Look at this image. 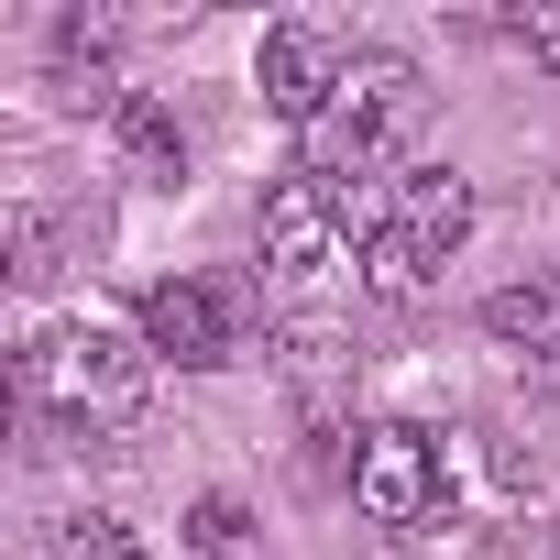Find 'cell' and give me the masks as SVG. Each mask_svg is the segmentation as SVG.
I'll list each match as a JSON object with an SVG mask.
<instances>
[{
  "label": "cell",
  "instance_id": "2",
  "mask_svg": "<svg viewBox=\"0 0 560 560\" xmlns=\"http://www.w3.org/2000/svg\"><path fill=\"white\" fill-rule=\"evenodd\" d=\"M418 100H429V89H418L407 56H352L330 121L308 132V176H319V187H374V165L418 132Z\"/></svg>",
  "mask_w": 560,
  "mask_h": 560
},
{
  "label": "cell",
  "instance_id": "13",
  "mask_svg": "<svg viewBox=\"0 0 560 560\" xmlns=\"http://www.w3.org/2000/svg\"><path fill=\"white\" fill-rule=\"evenodd\" d=\"M56 560H154V549H143L121 516H67V527H56Z\"/></svg>",
  "mask_w": 560,
  "mask_h": 560
},
{
  "label": "cell",
  "instance_id": "7",
  "mask_svg": "<svg viewBox=\"0 0 560 560\" xmlns=\"http://www.w3.org/2000/svg\"><path fill=\"white\" fill-rule=\"evenodd\" d=\"M396 231L440 264V253L472 231V176H462V165H407V176H396Z\"/></svg>",
  "mask_w": 560,
  "mask_h": 560
},
{
  "label": "cell",
  "instance_id": "6",
  "mask_svg": "<svg viewBox=\"0 0 560 560\" xmlns=\"http://www.w3.org/2000/svg\"><path fill=\"white\" fill-rule=\"evenodd\" d=\"M253 78H264V110H275V121L319 132V121H330V100H341V78H352V56H330L308 23H275V34H264V56H253Z\"/></svg>",
  "mask_w": 560,
  "mask_h": 560
},
{
  "label": "cell",
  "instance_id": "4",
  "mask_svg": "<svg viewBox=\"0 0 560 560\" xmlns=\"http://www.w3.org/2000/svg\"><path fill=\"white\" fill-rule=\"evenodd\" d=\"M341 198L298 165V176H275L264 187V275H275V287H319V275L341 264Z\"/></svg>",
  "mask_w": 560,
  "mask_h": 560
},
{
  "label": "cell",
  "instance_id": "12",
  "mask_svg": "<svg viewBox=\"0 0 560 560\" xmlns=\"http://www.w3.org/2000/svg\"><path fill=\"white\" fill-rule=\"evenodd\" d=\"M187 549L198 560H253V505L242 494H198L187 505Z\"/></svg>",
  "mask_w": 560,
  "mask_h": 560
},
{
  "label": "cell",
  "instance_id": "9",
  "mask_svg": "<svg viewBox=\"0 0 560 560\" xmlns=\"http://www.w3.org/2000/svg\"><path fill=\"white\" fill-rule=\"evenodd\" d=\"M483 330H494L505 352L560 363V275H516V287H494V298H483Z\"/></svg>",
  "mask_w": 560,
  "mask_h": 560
},
{
  "label": "cell",
  "instance_id": "15",
  "mask_svg": "<svg viewBox=\"0 0 560 560\" xmlns=\"http://www.w3.org/2000/svg\"><path fill=\"white\" fill-rule=\"evenodd\" d=\"M12 275H23V287L56 275V220H45V209H12Z\"/></svg>",
  "mask_w": 560,
  "mask_h": 560
},
{
  "label": "cell",
  "instance_id": "14",
  "mask_svg": "<svg viewBox=\"0 0 560 560\" xmlns=\"http://www.w3.org/2000/svg\"><path fill=\"white\" fill-rule=\"evenodd\" d=\"M275 363H287V374H298V385H308V396H319V385H330V374H341V341H330V330H319V319H298V330H275Z\"/></svg>",
  "mask_w": 560,
  "mask_h": 560
},
{
  "label": "cell",
  "instance_id": "16",
  "mask_svg": "<svg viewBox=\"0 0 560 560\" xmlns=\"http://www.w3.org/2000/svg\"><path fill=\"white\" fill-rule=\"evenodd\" d=\"M516 45H527V67H538V78H560V12H527V23H516Z\"/></svg>",
  "mask_w": 560,
  "mask_h": 560
},
{
  "label": "cell",
  "instance_id": "5",
  "mask_svg": "<svg viewBox=\"0 0 560 560\" xmlns=\"http://www.w3.org/2000/svg\"><path fill=\"white\" fill-rule=\"evenodd\" d=\"M352 505H363L374 527H418V516L440 505V451H429V429H407V418L363 429V451H352Z\"/></svg>",
  "mask_w": 560,
  "mask_h": 560
},
{
  "label": "cell",
  "instance_id": "8",
  "mask_svg": "<svg viewBox=\"0 0 560 560\" xmlns=\"http://www.w3.org/2000/svg\"><path fill=\"white\" fill-rule=\"evenodd\" d=\"M110 132H121V165H132L143 187H176V176H187V132H176V110H165V100L121 89V100H110Z\"/></svg>",
  "mask_w": 560,
  "mask_h": 560
},
{
  "label": "cell",
  "instance_id": "1",
  "mask_svg": "<svg viewBox=\"0 0 560 560\" xmlns=\"http://www.w3.org/2000/svg\"><path fill=\"white\" fill-rule=\"evenodd\" d=\"M23 396H34L56 429L110 440V429H132V418L154 407V352L121 341V330H100V319H56V330H34V352H23Z\"/></svg>",
  "mask_w": 560,
  "mask_h": 560
},
{
  "label": "cell",
  "instance_id": "11",
  "mask_svg": "<svg viewBox=\"0 0 560 560\" xmlns=\"http://www.w3.org/2000/svg\"><path fill=\"white\" fill-rule=\"evenodd\" d=\"M121 56V12H56V67L100 89V67Z\"/></svg>",
  "mask_w": 560,
  "mask_h": 560
},
{
  "label": "cell",
  "instance_id": "3",
  "mask_svg": "<svg viewBox=\"0 0 560 560\" xmlns=\"http://www.w3.org/2000/svg\"><path fill=\"white\" fill-rule=\"evenodd\" d=\"M242 341H253V298L231 275H165V287H143V352L154 363L220 374V363H242Z\"/></svg>",
  "mask_w": 560,
  "mask_h": 560
},
{
  "label": "cell",
  "instance_id": "17",
  "mask_svg": "<svg viewBox=\"0 0 560 560\" xmlns=\"http://www.w3.org/2000/svg\"><path fill=\"white\" fill-rule=\"evenodd\" d=\"M549 560H560V538H549Z\"/></svg>",
  "mask_w": 560,
  "mask_h": 560
},
{
  "label": "cell",
  "instance_id": "10",
  "mask_svg": "<svg viewBox=\"0 0 560 560\" xmlns=\"http://www.w3.org/2000/svg\"><path fill=\"white\" fill-rule=\"evenodd\" d=\"M363 298H385V308H418V298H429V253H418L407 231L363 242Z\"/></svg>",
  "mask_w": 560,
  "mask_h": 560
}]
</instances>
